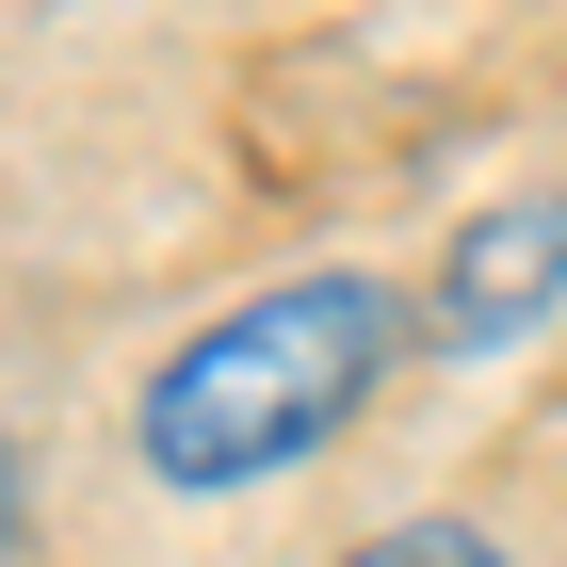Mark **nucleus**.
<instances>
[{
	"label": "nucleus",
	"instance_id": "1",
	"mask_svg": "<svg viewBox=\"0 0 567 567\" xmlns=\"http://www.w3.org/2000/svg\"><path fill=\"white\" fill-rule=\"evenodd\" d=\"M390 373V292L373 276H292V292L227 308L146 373V471L163 486H260L357 422V390Z\"/></svg>",
	"mask_w": 567,
	"mask_h": 567
},
{
	"label": "nucleus",
	"instance_id": "2",
	"mask_svg": "<svg viewBox=\"0 0 567 567\" xmlns=\"http://www.w3.org/2000/svg\"><path fill=\"white\" fill-rule=\"evenodd\" d=\"M567 308V195H503V212L454 227V260H437V324L422 341L486 357V341H535Z\"/></svg>",
	"mask_w": 567,
	"mask_h": 567
},
{
	"label": "nucleus",
	"instance_id": "3",
	"mask_svg": "<svg viewBox=\"0 0 567 567\" xmlns=\"http://www.w3.org/2000/svg\"><path fill=\"white\" fill-rule=\"evenodd\" d=\"M341 567H503V535H471V519H390V535H357Z\"/></svg>",
	"mask_w": 567,
	"mask_h": 567
}]
</instances>
